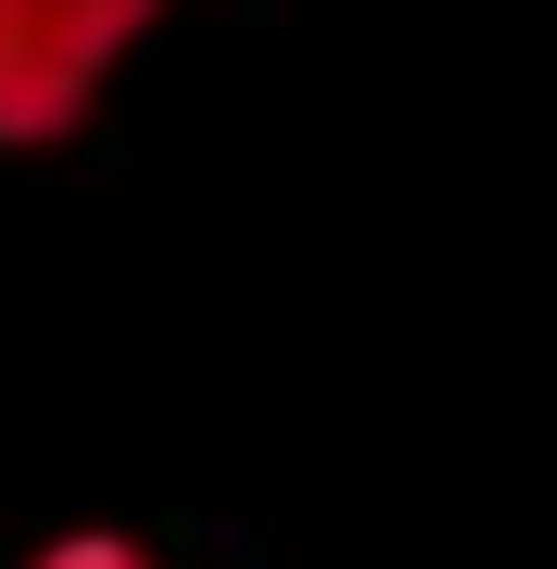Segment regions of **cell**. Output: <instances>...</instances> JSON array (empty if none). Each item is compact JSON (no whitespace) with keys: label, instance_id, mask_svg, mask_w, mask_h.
I'll use <instances>...</instances> for the list:
<instances>
[{"label":"cell","instance_id":"cell-2","mask_svg":"<svg viewBox=\"0 0 557 569\" xmlns=\"http://www.w3.org/2000/svg\"><path fill=\"white\" fill-rule=\"evenodd\" d=\"M26 569H166V557H152L140 531H51Z\"/></svg>","mask_w":557,"mask_h":569},{"label":"cell","instance_id":"cell-1","mask_svg":"<svg viewBox=\"0 0 557 569\" xmlns=\"http://www.w3.org/2000/svg\"><path fill=\"white\" fill-rule=\"evenodd\" d=\"M178 0H0V152H63Z\"/></svg>","mask_w":557,"mask_h":569}]
</instances>
